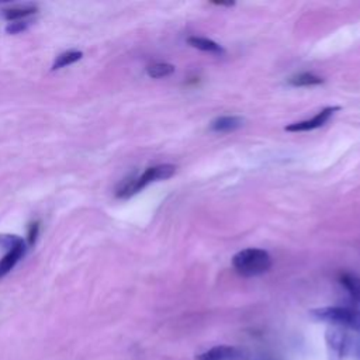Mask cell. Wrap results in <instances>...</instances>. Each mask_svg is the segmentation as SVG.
Wrapping results in <instances>:
<instances>
[{
	"label": "cell",
	"instance_id": "11",
	"mask_svg": "<svg viewBox=\"0 0 360 360\" xmlns=\"http://www.w3.org/2000/svg\"><path fill=\"white\" fill-rule=\"evenodd\" d=\"M288 83L295 87H308V86H316L323 83V79L321 76H316L309 72H302L298 75H294L288 79Z\"/></svg>",
	"mask_w": 360,
	"mask_h": 360
},
{
	"label": "cell",
	"instance_id": "5",
	"mask_svg": "<svg viewBox=\"0 0 360 360\" xmlns=\"http://www.w3.org/2000/svg\"><path fill=\"white\" fill-rule=\"evenodd\" d=\"M340 107L332 105V107H325L319 112H316L311 120H304L298 122H292L287 125L284 129L288 132H304V131H312L316 128H321L328 122V120L339 110Z\"/></svg>",
	"mask_w": 360,
	"mask_h": 360
},
{
	"label": "cell",
	"instance_id": "12",
	"mask_svg": "<svg viewBox=\"0 0 360 360\" xmlns=\"http://www.w3.org/2000/svg\"><path fill=\"white\" fill-rule=\"evenodd\" d=\"M37 11V6L28 4V6H18V7H11V8H6L3 10V15L6 20L8 21H14V20H20L24 18L32 13Z\"/></svg>",
	"mask_w": 360,
	"mask_h": 360
},
{
	"label": "cell",
	"instance_id": "10",
	"mask_svg": "<svg viewBox=\"0 0 360 360\" xmlns=\"http://www.w3.org/2000/svg\"><path fill=\"white\" fill-rule=\"evenodd\" d=\"M187 42L188 45H191L193 48H197L202 52H210V53H224V48L217 44L215 41L212 39H208V38H204V37H197V35H193V37H188L187 38Z\"/></svg>",
	"mask_w": 360,
	"mask_h": 360
},
{
	"label": "cell",
	"instance_id": "9",
	"mask_svg": "<svg viewBox=\"0 0 360 360\" xmlns=\"http://www.w3.org/2000/svg\"><path fill=\"white\" fill-rule=\"evenodd\" d=\"M339 283L356 302V308H360V277L352 273H340Z\"/></svg>",
	"mask_w": 360,
	"mask_h": 360
},
{
	"label": "cell",
	"instance_id": "1",
	"mask_svg": "<svg viewBox=\"0 0 360 360\" xmlns=\"http://www.w3.org/2000/svg\"><path fill=\"white\" fill-rule=\"evenodd\" d=\"M232 266L240 276L255 277L270 269L271 257L264 249L246 248L233 255Z\"/></svg>",
	"mask_w": 360,
	"mask_h": 360
},
{
	"label": "cell",
	"instance_id": "14",
	"mask_svg": "<svg viewBox=\"0 0 360 360\" xmlns=\"http://www.w3.org/2000/svg\"><path fill=\"white\" fill-rule=\"evenodd\" d=\"M80 58H82V52H80V51H68V52H63V53H60V55L55 59V62H53V65H52V69L55 70V69L65 68V66H68V65H72V63L77 62Z\"/></svg>",
	"mask_w": 360,
	"mask_h": 360
},
{
	"label": "cell",
	"instance_id": "7",
	"mask_svg": "<svg viewBox=\"0 0 360 360\" xmlns=\"http://www.w3.org/2000/svg\"><path fill=\"white\" fill-rule=\"evenodd\" d=\"M245 122V118L239 115H221L211 121L210 129L215 132H231L240 128Z\"/></svg>",
	"mask_w": 360,
	"mask_h": 360
},
{
	"label": "cell",
	"instance_id": "4",
	"mask_svg": "<svg viewBox=\"0 0 360 360\" xmlns=\"http://www.w3.org/2000/svg\"><path fill=\"white\" fill-rule=\"evenodd\" d=\"M328 360H345L350 349V335L340 326H328L325 330Z\"/></svg>",
	"mask_w": 360,
	"mask_h": 360
},
{
	"label": "cell",
	"instance_id": "8",
	"mask_svg": "<svg viewBox=\"0 0 360 360\" xmlns=\"http://www.w3.org/2000/svg\"><path fill=\"white\" fill-rule=\"evenodd\" d=\"M24 250H25V245H24V240H21L18 245L11 248L6 253V256L0 260V278L4 277L17 264V262L24 255Z\"/></svg>",
	"mask_w": 360,
	"mask_h": 360
},
{
	"label": "cell",
	"instance_id": "2",
	"mask_svg": "<svg viewBox=\"0 0 360 360\" xmlns=\"http://www.w3.org/2000/svg\"><path fill=\"white\" fill-rule=\"evenodd\" d=\"M309 315L333 326L356 330L360 333V308L356 307H322L311 309Z\"/></svg>",
	"mask_w": 360,
	"mask_h": 360
},
{
	"label": "cell",
	"instance_id": "6",
	"mask_svg": "<svg viewBox=\"0 0 360 360\" xmlns=\"http://www.w3.org/2000/svg\"><path fill=\"white\" fill-rule=\"evenodd\" d=\"M238 356H239V350L235 346L218 345L197 354L195 360H233Z\"/></svg>",
	"mask_w": 360,
	"mask_h": 360
},
{
	"label": "cell",
	"instance_id": "16",
	"mask_svg": "<svg viewBox=\"0 0 360 360\" xmlns=\"http://www.w3.org/2000/svg\"><path fill=\"white\" fill-rule=\"evenodd\" d=\"M38 232H39V222H38V221L31 222L30 226H28V243H30V245H34V243H35L37 236H38Z\"/></svg>",
	"mask_w": 360,
	"mask_h": 360
},
{
	"label": "cell",
	"instance_id": "3",
	"mask_svg": "<svg viewBox=\"0 0 360 360\" xmlns=\"http://www.w3.org/2000/svg\"><path fill=\"white\" fill-rule=\"evenodd\" d=\"M176 173V166L170 163H163V165H156L152 167H148L141 176L131 179L125 181L118 190L117 195L118 197H129L138 191H141L143 187H146L152 181L158 180H165L172 177Z\"/></svg>",
	"mask_w": 360,
	"mask_h": 360
},
{
	"label": "cell",
	"instance_id": "13",
	"mask_svg": "<svg viewBox=\"0 0 360 360\" xmlns=\"http://www.w3.org/2000/svg\"><path fill=\"white\" fill-rule=\"evenodd\" d=\"M173 72H174V66L172 63H167V62H155V63H150L146 68V73L152 79L166 77V76L172 75Z\"/></svg>",
	"mask_w": 360,
	"mask_h": 360
},
{
	"label": "cell",
	"instance_id": "15",
	"mask_svg": "<svg viewBox=\"0 0 360 360\" xmlns=\"http://www.w3.org/2000/svg\"><path fill=\"white\" fill-rule=\"evenodd\" d=\"M30 24H31V21H28V20L11 21V22L6 27V31H7L8 34H18V32L27 30V28L30 27Z\"/></svg>",
	"mask_w": 360,
	"mask_h": 360
},
{
	"label": "cell",
	"instance_id": "17",
	"mask_svg": "<svg viewBox=\"0 0 360 360\" xmlns=\"http://www.w3.org/2000/svg\"><path fill=\"white\" fill-rule=\"evenodd\" d=\"M359 357H360V347H359Z\"/></svg>",
	"mask_w": 360,
	"mask_h": 360
}]
</instances>
